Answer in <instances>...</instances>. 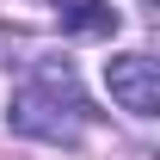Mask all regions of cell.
Returning a JSON list of instances; mask_svg holds the SVG:
<instances>
[{
    "label": "cell",
    "instance_id": "3957f363",
    "mask_svg": "<svg viewBox=\"0 0 160 160\" xmlns=\"http://www.w3.org/2000/svg\"><path fill=\"white\" fill-rule=\"evenodd\" d=\"M62 31H74V37H111L117 31V6L111 0H62Z\"/></svg>",
    "mask_w": 160,
    "mask_h": 160
},
{
    "label": "cell",
    "instance_id": "6da1fadb",
    "mask_svg": "<svg viewBox=\"0 0 160 160\" xmlns=\"http://www.w3.org/2000/svg\"><path fill=\"white\" fill-rule=\"evenodd\" d=\"M86 99H80L74 74L62 68V62H37V80L12 92L6 105V123L19 129V136H37V142H80L86 129Z\"/></svg>",
    "mask_w": 160,
    "mask_h": 160
},
{
    "label": "cell",
    "instance_id": "7a4b0ae2",
    "mask_svg": "<svg viewBox=\"0 0 160 160\" xmlns=\"http://www.w3.org/2000/svg\"><path fill=\"white\" fill-rule=\"evenodd\" d=\"M105 86H111V99H117L129 117H154L160 111V62L142 56V49L105 62Z\"/></svg>",
    "mask_w": 160,
    "mask_h": 160
}]
</instances>
